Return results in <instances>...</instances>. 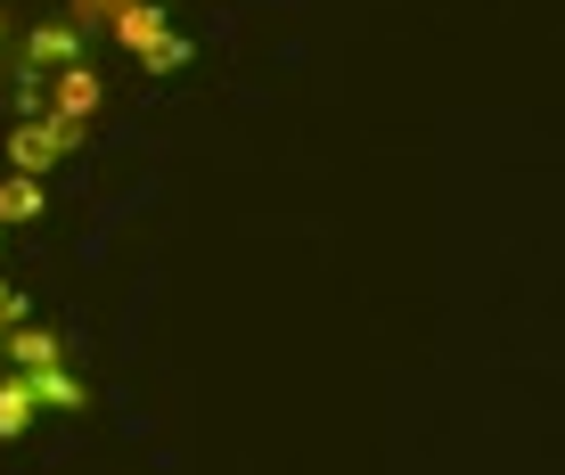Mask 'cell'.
Listing matches in <instances>:
<instances>
[{
    "label": "cell",
    "instance_id": "cell-1",
    "mask_svg": "<svg viewBox=\"0 0 565 475\" xmlns=\"http://www.w3.org/2000/svg\"><path fill=\"white\" fill-rule=\"evenodd\" d=\"M0 361H17V378H25V386H33V402H50V410H83V402H90V386L66 369V345H57V328L17 320V328H9V345H0Z\"/></svg>",
    "mask_w": 565,
    "mask_h": 475
},
{
    "label": "cell",
    "instance_id": "cell-2",
    "mask_svg": "<svg viewBox=\"0 0 565 475\" xmlns=\"http://www.w3.org/2000/svg\"><path fill=\"white\" fill-rule=\"evenodd\" d=\"M107 33H115V42H124L131 57H140L148 74H172V66H189V42L172 33V17L156 9V0H131V9H115V17H107Z\"/></svg>",
    "mask_w": 565,
    "mask_h": 475
},
{
    "label": "cell",
    "instance_id": "cell-3",
    "mask_svg": "<svg viewBox=\"0 0 565 475\" xmlns=\"http://www.w3.org/2000/svg\"><path fill=\"white\" fill-rule=\"evenodd\" d=\"M83 131H90V124H66V115H25V124L9 131V165L42 181L57 156H74V148H83Z\"/></svg>",
    "mask_w": 565,
    "mask_h": 475
},
{
    "label": "cell",
    "instance_id": "cell-4",
    "mask_svg": "<svg viewBox=\"0 0 565 475\" xmlns=\"http://www.w3.org/2000/svg\"><path fill=\"white\" fill-rule=\"evenodd\" d=\"M42 115H66V124H90L99 115V74L74 57V66H57L50 74V91H42Z\"/></svg>",
    "mask_w": 565,
    "mask_h": 475
},
{
    "label": "cell",
    "instance_id": "cell-5",
    "mask_svg": "<svg viewBox=\"0 0 565 475\" xmlns=\"http://www.w3.org/2000/svg\"><path fill=\"white\" fill-rule=\"evenodd\" d=\"M74 57H83V33H74L66 17H50V25L33 33V42H25V83H42V74L74 66Z\"/></svg>",
    "mask_w": 565,
    "mask_h": 475
},
{
    "label": "cell",
    "instance_id": "cell-6",
    "mask_svg": "<svg viewBox=\"0 0 565 475\" xmlns=\"http://www.w3.org/2000/svg\"><path fill=\"white\" fill-rule=\"evenodd\" d=\"M33 419H42V402H33V386L9 369V378H0V443H17V434H25Z\"/></svg>",
    "mask_w": 565,
    "mask_h": 475
},
{
    "label": "cell",
    "instance_id": "cell-7",
    "mask_svg": "<svg viewBox=\"0 0 565 475\" xmlns=\"http://www.w3.org/2000/svg\"><path fill=\"white\" fill-rule=\"evenodd\" d=\"M33 213H42V181H33V172H9V181H0V230L33 222Z\"/></svg>",
    "mask_w": 565,
    "mask_h": 475
},
{
    "label": "cell",
    "instance_id": "cell-8",
    "mask_svg": "<svg viewBox=\"0 0 565 475\" xmlns=\"http://www.w3.org/2000/svg\"><path fill=\"white\" fill-rule=\"evenodd\" d=\"M115 9H131V0H83V17H115Z\"/></svg>",
    "mask_w": 565,
    "mask_h": 475
}]
</instances>
